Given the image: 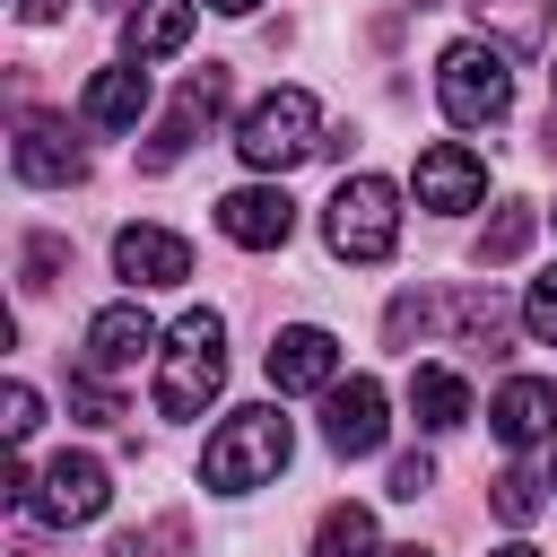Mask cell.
Wrapping results in <instances>:
<instances>
[{"label":"cell","instance_id":"obj_26","mask_svg":"<svg viewBox=\"0 0 557 557\" xmlns=\"http://www.w3.org/2000/svg\"><path fill=\"white\" fill-rule=\"evenodd\" d=\"M61 270H70V244L61 235H26V296H44Z\"/></svg>","mask_w":557,"mask_h":557},{"label":"cell","instance_id":"obj_19","mask_svg":"<svg viewBox=\"0 0 557 557\" xmlns=\"http://www.w3.org/2000/svg\"><path fill=\"white\" fill-rule=\"evenodd\" d=\"M470 9L505 52H540L548 44V0H470Z\"/></svg>","mask_w":557,"mask_h":557},{"label":"cell","instance_id":"obj_24","mask_svg":"<svg viewBox=\"0 0 557 557\" xmlns=\"http://www.w3.org/2000/svg\"><path fill=\"white\" fill-rule=\"evenodd\" d=\"M487 505H496V522H513V531H522V522H540V505H548V496H540V479H531V470H505Z\"/></svg>","mask_w":557,"mask_h":557},{"label":"cell","instance_id":"obj_16","mask_svg":"<svg viewBox=\"0 0 557 557\" xmlns=\"http://www.w3.org/2000/svg\"><path fill=\"white\" fill-rule=\"evenodd\" d=\"M496 435L522 453V444H540V435H557V383H540V374H513L505 392H496Z\"/></svg>","mask_w":557,"mask_h":557},{"label":"cell","instance_id":"obj_33","mask_svg":"<svg viewBox=\"0 0 557 557\" xmlns=\"http://www.w3.org/2000/svg\"><path fill=\"white\" fill-rule=\"evenodd\" d=\"M383 557H426V548H418V540H409V548H383Z\"/></svg>","mask_w":557,"mask_h":557},{"label":"cell","instance_id":"obj_36","mask_svg":"<svg viewBox=\"0 0 557 557\" xmlns=\"http://www.w3.org/2000/svg\"><path fill=\"white\" fill-rule=\"evenodd\" d=\"M548 113H557V104H548Z\"/></svg>","mask_w":557,"mask_h":557},{"label":"cell","instance_id":"obj_30","mask_svg":"<svg viewBox=\"0 0 557 557\" xmlns=\"http://www.w3.org/2000/svg\"><path fill=\"white\" fill-rule=\"evenodd\" d=\"M17 17L26 26H52V17H70V0H17Z\"/></svg>","mask_w":557,"mask_h":557},{"label":"cell","instance_id":"obj_4","mask_svg":"<svg viewBox=\"0 0 557 557\" xmlns=\"http://www.w3.org/2000/svg\"><path fill=\"white\" fill-rule=\"evenodd\" d=\"M322 148V104L305 96V87H270L252 113H244V131H235V157L252 165V174H287V165H305Z\"/></svg>","mask_w":557,"mask_h":557},{"label":"cell","instance_id":"obj_27","mask_svg":"<svg viewBox=\"0 0 557 557\" xmlns=\"http://www.w3.org/2000/svg\"><path fill=\"white\" fill-rule=\"evenodd\" d=\"M0 426H9V444H26V435L44 426V400H35V383H9V392H0Z\"/></svg>","mask_w":557,"mask_h":557},{"label":"cell","instance_id":"obj_8","mask_svg":"<svg viewBox=\"0 0 557 557\" xmlns=\"http://www.w3.org/2000/svg\"><path fill=\"white\" fill-rule=\"evenodd\" d=\"M218 113H226V70L209 61V70H191V78H183V96H174V113L157 122V139L139 148V165H148V174H165V165L200 139V122H218Z\"/></svg>","mask_w":557,"mask_h":557},{"label":"cell","instance_id":"obj_20","mask_svg":"<svg viewBox=\"0 0 557 557\" xmlns=\"http://www.w3.org/2000/svg\"><path fill=\"white\" fill-rule=\"evenodd\" d=\"M531 226H540V209H531V200H496V218L479 226V261H487V270H496V261H522Z\"/></svg>","mask_w":557,"mask_h":557},{"label":"cell","instance_id":"obj_23","mask_svg":"<svg viewBox=\"0 0 557 557\" xmlns=\"http://www.w3.org/2000/svg\"><path fill=\"white\" fill-rule=\"evenodd\" d=\"M435 313H444L435 296H392V313H383V339H392V348H418V339L435 331Z\"/></svg>","mask_w":557,"mask_h":557},{"label":"cell","instance_id":"obj_17","mask_svg":"<svg viewBox=\"0 0 557 557\" xmlns=\"http://www.w3.org/2000/svg\"><path fill=\"white\" fill-rule=\"evenodd\" d=\"M191 0H139L131 17H122V52L131 61H165V52H183L191 44Z\"/></svg>","mask_w":557,"mask_h":557},{"label":"cell","instance_id":"obj_14","mask_svg":"<svg viewBox=\"0 0 557 557\" xmlns=\"http://www.w3.org/2000/svg\"><path fill=\"white\" fill-rule=\"evenodd\" d=\"M113 270H122L131 287H183V278H191V244L165 235V226H122V235H113Z\"/></svg>","mask_w":557,"mask_h":557},{"label":"cell","instance_id":"obj_1","mask_svg":"<svg viewBox=\"0 0 557 557\" xmlns=\"http://www.w3.org/2000/svg\"><path fill=\"white\" fill-rule=\"evenodd\" d=\"M218 383H226V322L209 305H191L157 348V418H200L218 400Z\"/></svg>","mask_w":557,"mask_h":557},{"label":"cell","instance_id":"obj_9","mask_svg":"<svg viewBox=\"0 0 557 557\" xmlns=\"http://www.w3.org/2000/svg\"><path fill=\"white\" fill-rule=\"evenodd\" d=\"M157 348H165V331H157L139 305H104V313L87 322V348H78V366L113 383V374H139V357H157Z\"/></svg>","mask_w":557,"mask_h":557},{"label":"cell","instance_id":"obj_11","mask_svg":"<svg viewBox=\"0 0 557 557\" xmlns=\"http://www.w3.org/2000/svg\"><path fill=\"white\" fill-rule=\"evenodd\" d=\"M270 383L278 392H331L339 383V339L322 331V322H287V331H270Z\"/></svg>","mask_w":557,"mask_h":557},{"label":"cell","instance_id":"obj_12","mask_svg":"<svg viewBox=\"0 0 557 557\" xmlns=\"http://www.w3.org/2000/svg\"><path fill=\"white\" fill-rule=\"evenodd\" d=\"M409 183H418V209H444V218L487 200V165H479L461 139H435V148H418V174H409Z\"/></svg>","mask_w":557,"mask_h":557},{"label":"cell","instance_id":"obj_22","mask_svg":"<svg viewBox=\"0 0 557 557\" xmlns=\"http://www.w3.org/2000/svg\"><path fill=\"white\" fill-rule=\"evenodd\" d=\"M70 418H78V426H122V392L78 366V374H70Z\"/></svg>","mask_w":557,"mask_h":557},{"label":"cell","instance_id":"obj_29","mask_svg":"<svg viewBox=\"0 0 557 557\" xmlns=\"http://www.w3.org/2000/svg\"><path fill=\"white\" fill-rule=\"evenodd\" d=\"M426 487H435V461H426V453H400V461H392V496H400V505H418Z\"/></svg>","mask_w":557,"mask_h":557},{"label":"cell","instance_id":"obj_5","mask_svg":"<svg viewBox=\"0 0 557 557\" xmlns=\"http://www.w3.org/2000/svg\"><path fill=\"white\" fill-rule=\"evenodd\" d=\"M322 244L339 261H392V244H400V191L383 174H348L331 191V209H322Z\"/></svg>","mask_w":557,"mask_h":557},{"label":"cell","instance_id":"obj_3","mask_svg":"<svg viewBox=\"0 0 557 557\" xmlns=\"http://www.w3.org/2000/svg\"><path fill=\"white\" fill-rule=\"evenodd\" d=\"M435 104H444L461 131H496V122L513 113V70H505V52H496L487 35L444 44V61H435Z\"/></svg>","mask_w":557,"mask_h":557},{"label":"cell","instance_id":"obj_13","mask_svg":"<svg viewBox=\"0 0 557 557\" xmlns=\"http://www.w3.org/2000/svg\"><path fill=\"white\" fill-rule=\"evenodd\" d=\"M17 183H44V191H61V183H87V148L70 139V122H52V113H35L26 131H17Z\"/></svg>","mask_w":557,"mask_h":557},{"label":"cell","instance_id":"obj_32","mask_svg":"<svg viewBox=\"0 0 557 557\" xmlns=\"http://www.w3.org/2000/svg\"><path fill=\"white\" fill-rule=\"evenodd\" d=\"M496 557H540V548H531V540H513V548H496Z\"/></svg>","mask_w":557,"mask_h":557},{"label":"cell","instance_id":"obj_25","mask_svg":"<svg viewBox=\"0 0 557 557\" xmlns=\"http://www.w3.org/2000/svg\"><path fill=\"white\" fill-rule=\"evenodd\" d=\"M522 331H531L540 348H557V270L531 278V296H522Z\"/></svg>","mask_w":557,"mask_h":557},{"label":"cell","instance_id":"obj_31","mask_svg":"<svg viewBox=\"0 0 557 557\" xmlns=\"http://www.w3.org/2000/svg\"><path fill=\"white\" fill-rule=\"evenodd\" d=\"M209 9H226V17H244V9H261V0H209Z\"/></svg>","mask_w":557,"mask_h":557},{"label":"cell","instance_id":"obj_21","mask_svg":"<svg viewBox=\"0 0 557 557\" xmlns=\"http://www.w3.org/2000/svg\"><path fill=\"white\" fill-rule=\"evenodd\" d=\"M313 557H383L374 548V513L366 505H331L322 531H313Z\"/></svg>","mask_w":557,"mask_h":557},{"label":"cell","instance_id":"obj_10","mask_svg":"<svg viewBox=\"0 0 557 557\" xmlns=\"http://www.w3.org/2000/svg\"><path fill=\"white\" fill-rule=\"evenodd\" d=\"M218 235L244 244V252H278V244L296 235V200H287L278 183H244V191L218 200Z\"/></svg>","mask_w":557,"mask_h":557},{"label":"cell","instance_id":"obj_35","mask_svg":"<svg viewBox=\"0 0 557 557\" xmlns=\"http://www.w3.org/2000/svg\"><path fill=\"white\" fill-rule=\"evenodd\" d=\"M548 487H557V470H548Z\"/></svg>","mask_w":557,"mask_h":557},{"label":"cell","instance_id":"obj_18","mask_svg":"<svg viewBox=\"0 0 557 557\" xmlns=\"http://www.w3.org/2000/svg\"><path fill=\"white\" fill-rule=\"evenodd\" d=\"M409 418H418L426 435L461 426V418H470V383H461L453 366H418V374H409Z\"/></svg>","mask_w":557,"mask_h":557},{"label":"cell","instance_id":"obj_28","mask_svg":"<svg viewBox=\"0 0 557 557\" xmlns=\"http://www.w3.org/2000/svg\"><path fill=\"white\" fill-rule=\"evenodd\" d=\"M183 540H191V531L165 513V522H148V531H122V540H113V557H157V548H183Z\"/></svg>","mask_w":557,"mask_h":557},{"label":"cell","instance_id":"obj_6","mask_svg":"<svg viewBox=\"0 0 557 557\" xmlns=\"http://www.w3.org/2000/svg\"><path fill=\"white\" fill-rule=\"evenodd\" d=\"M26 505H35L52 531H78V522H96V513L113 505V470H104L96 453H52Z\"/></svg>","mask_w":557,"mask_h":557},{"label":"cell","instance_id":"obj_15","mask_svg":"<svg viewBox=\"0 0 557 557\" xmlns=\"http://www.w3.org/2000/svg\"><path fill=\"white\" fill-rule=\"evenodd\" d=\"M78 113H87L96 131H139V113H148V61H113V70H96L87 96H78Z\"/></svg>","mask_w":557,"mask_h":557},{"label":"cell","instance_id":"obj_2","mask_svg":"<svg viewBox=\"0 0 557 557\" xmlns=\"http://www.w3.org/2000/svg\"><path fill=\"white\" fill-rule=\"evenodd\" d=\"M287 453H296V426H287L270 400H252V409H235V418L209 435L200 479H209L218 496H252V487H270V479L287 470Z\"/></svg>","mask_w":557,"mask_h":557},{"label":"cell","instance_id":"obj_7","mask_svg":"<svg viewBox=\"0 0 557 557\" xmlns=\"http://www.w3.org/2000/svg\"><path fill=\"white\" fill-rule=\"evenodd\" d=\"M383 383L374 374H339L331 392H322V444L339 453V461H366L374 444H383Z\"/></svg>","mask_w":557,"mask_h":557},{"label":"cell","instance_id":"obj_34","mask_svg":"<svg viewBox=\"0 0 557 557\" xmlns=\"http://www.w3.org/2000/svg\"><path fill=\"white\" fill-rule=\"evenodd\" d=\"M409 9H435V0H409Z\"/></svg>","mask_w":557,"mask_h":557}]
</instances>
